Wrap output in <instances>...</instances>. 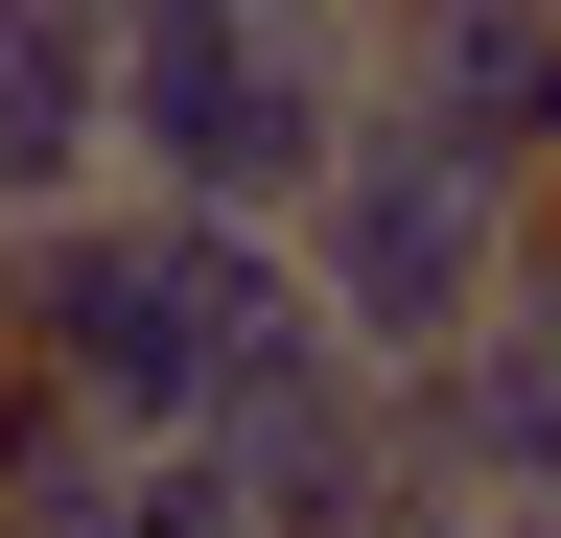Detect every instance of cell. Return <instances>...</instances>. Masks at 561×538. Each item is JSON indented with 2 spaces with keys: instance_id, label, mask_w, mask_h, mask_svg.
<instances>
[{
  "instance_id": "obj_2",
  "label": "cell",
  "mask_w": 561,
  "mask_h": 538,
  "mask_svg": "<svg viewBox=\"0 0 561 538\" xmlns=\"http://www.w3.org/2000/svg\"><path fill=\"white\" fill-rule=\"evenodd\" d=\"M515 211H538L515 164H468V141H421V117L351 94V141L305 164V211H280V282H305V328H328L351 375H421L445 328H491Z\"/></svg>"
},
{
  "instance_id": "obj_4",
  "label": "cell",
  "mask_w": 561,
  "mask_h": 538,
  "mask_svg": "<svg viewBox=\"0 0 561 538\" xmlns=\"http://www.w3.org/2000/svg\"><path fill=\"white\" fill-rule=\"evenodd\" d=\"M187 445L234 468V515H257V538H445V515H421V468H398V422H375V375H351L328 328H280V352L210 398Z\"/></svg>"
},
{
  "instance_id": "obj_5",
  "label": "cell",
  "mask_w": 561,
  "mask_h": 538,
  "mask_svg": "<svg viewBox=\"0 0 561 538\" xmlns=\"http://www.w3.org/2000/svg\"><path fill=\"white\" fill-rule=\"evenodd\" d=\"M375 422H398V468H421V515H561V352H538L515 305L445 328L421 375H375Z\"/></svg>"
},
{
  "instance_id": "obj_1",
  "label": "cell",
  "mask_w": 561,
  "mask_h": 538,
  "mask_svg": "<svg viewBox=\"0 0 561 538\" xmlns=\"http://www.w3.org/2000/svg\"><path fill=\"white\" fill-rule=\"evenodd\" d=\"M280 328H305L280 234H234V211H164V187H94V211L0 234V352H47L70 398H117L140 445H187L210 398L280 352Z\"/></svg>"
},
{
  "instance_id": "obj_11",
  "label": "cell",
  "mask_w": 561,
  "mask_h": 538,
  "mask_svg": "<svg viewBox=\"0 0 561 538\" xmlns=\"http://www.w3.org/2000/svg\"><path fill=\"white\" fill-rule=\"evenodd\" d=\"M515 164H538V187H561V24H538V141H515Z\"/></svg>"
},
{
  "instance_id": "obj_7",
  "label": "cell",
  "mask_w": 561,
  "mask_h": 538,
  "mask_svg": "<svg viewBox=\"0 0 561 538\" xmlns=\"http://www.w3.org/2000/svg\"><path fill=\"white\" fill-rule=\"evenodd\" d=\"M117 468H140L117 398H70L47 352H0V515H24V538H94V515H117Z\"/></svg>"
},
{
  "instance_id": "obj_13",
  "label": "cell",
  "mask_w": 561,
  "mask_h": 538,
  "mask_svg": "<svg viewBox=\"0 0 561 538\" xmlns=\"http://www.w3.org/2000/svg\"><path fill=\"white\" fill-rule=\"evenodd\" d=\"M515 24H561V0H515Z\"/></svg>"
},
{
  "instance_id": "obj_10",
  "label": "cell",
  "mask_w": 561,
  "mask_h": 538,
  "mask_svg": "<svg viewBox=\"0 0 561 538\" xmlns=\"http://www.w3.org/2000/svg\"><path fill=\"white\" fill-rule=\"evenodd\" d=\"M257 24H280V47H375V0H257Z\"/></svg>"
},
{
  "instance_id": "obj_6",
  "label": "cell",
  "mask_w": 561,
  "mask_h": 538,
  "mask_svg": "<svg viewBox=\"0 0 561 538\" xmlns=\"http://www.w3.org/2000/svg\"><path fill=\"white\" fill-rule=\"evenodd\" d=\"M117 187V117H94V0H0V234L94 211Z\"/></svg>"
},
{
  "instance_id": "obj_12",
  "label": "cell",
  "mask_w": 561,
  "mask_h": 538,
  "mask_svg": "<svg viewBox=\"0 0 561 538\" xmlns=\"http://www.w3.org/2000/svg\"><path fill=\"white\" fill-rule=\"evenodd\" d=\"M445 538H561V515H445Z\"/></svg>"
},
{
  "instance_id": "obj_14",
  "label": "cell",
  "mask_w": 561,
  "mask_h": 538,
  "mask_svg": "<svg viewBox=\"0 0 561 538\" xmlns=\"http://www.w3.org/2000/svg\"><path fill=\"white\" fill-rule=\"evenodd\" d=\"M94 24H117V0H94Z\"/></svg>"
},
{
  "instance_id": "obj_8",
  "label": "cell",
  "mask_w": 561,
  "mask_h": 538,
  "mask_svg": "<svg viewBox=\"0 0 561 538\" xmlns=\"http://www.w3.org/2000/svg\"><path fill=\"white\" fill-rule=\"evenodd\" d=\"M94 538H257V515H234V468H210V445H140Z\"/></svg>"
},
{
  "instance_id": "obj_3",
  "label": "cell",
  "mask_w": 561,
  "mask_h": 538,
  "mask_svg": "<svg viewBox=\"0 0 561 538\" xmlns=\"http://www.w3.org/2000/svg\"><path fill=\"white\" fill-rule=\"evenodd\" d=\"M94 117H117V187L280 234L305 164L351 141V47H280L257 0H117L94 24Z\"/></svg>"
},
{
  "instance_id": "obj_9",
  "label": "cell",
  "mask_w": 561,
  "mask_h": 538,
  "mask_svg": "<svg viewBox=\"0 0 561 538\" xmlns=\"http://www.w3.org/2000/svg\"><path fill=\"white\" fill-rule=\"evenodd\" d=\"M491 305H515V328H538V352H561V187H538V211H515V282H491Z\"/></svg>"
}]
</instances>
